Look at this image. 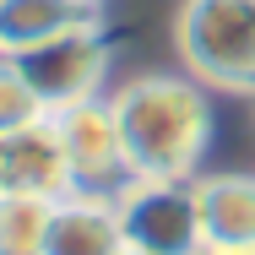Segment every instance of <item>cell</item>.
Instances as JSON below:
<instances>
[{"label":"cell","instance_id":"1","mask_svg":"<svg viewBox=\"0 0 255 255\" xmlns=\"http://www.w3.org/2000/svg\"><path fill=\"white\" fill-rule=\"evenodd\" d=\"M109 103L120 120L130 179H196V163L212 141V103L201 82L152 71L125 82Z\"/></svg>","mask_w":255,"mask_h":255},{"label":"cell","instance_id":"2","mask_svg":"<svg viewBox=\"0 0 255 255\" xmlns=\"http://www.w3.org/2000/svg\"><path fill=\"white\" fill-rule=\"evenodd\" d=\"M174 44L190 76L223 93H255V0H185Z\"/></svg>","mask_w":255,"mask_h":255},{"label":"cell","instance_id":"3","mask_svg":"<svg viewBox=\"0 0 255 255\" xmlns=\"http://www.w3.org/2000/svg\"><path fill=\"white\" fill-rule=\"evenodd\" d=\"M120 234L141 255H206L196 179H125L114 190Z\"/></svg>","mask_w":255,"mask_h":255},{"label":"cell","instance_id":"4","mask_svg":"<svg viewBox=\"0 0 255 255\" xmlns=\"http://www.w3.org/2000/svg\"><path fill=\"white\" fill-rule=\"evenodd\" d=\"M16 71L27 76L33 98L44 103V114H60L71 103L103 98V76H109V44H103L98 27H82V33H65L54 44L16 54Z\"/></svg>","mask_w":255,"mask_h":255},{"label":"cell","instance_id":"5","mask_svg":"<svg viewBox=\"0 0 255 255\" xmlns=\"http://www.w3.org/2000/svg\"><path fill=\"white\" fill-rule=\"evenodd\" d=\"M54 136H60V152L71 163V185L76 190H93V196H114L130 168H125V141H120V120H114V103L109 98H87L49 114Z\"/></svg>","mask_w":255,"mask_h":255},{"label":"cell","instance_id":"6","mask_svg":"<svg viewBox=\"0 0 255 255\" xmlns=\"http://www.w3.org/2000/svg\"><path fill=\"white\" fill-rule=\"evenodd\" d=\"M71 163L60 152L49 114L16 130H0V196H71Z\"/></svg>","mask_w":255,"mask_h":255},{"label":"cell","instance_id":"7","mask_svg":"<svg viewBox=\"0 0 255 255\" xmlns=\"http://www.w3.org/2000/svg\"><path fill=\"white\" fill-rule=\"evenodd\" d=\"M201 239L217 255H255V179L250 174H196Z\"/></svg>","mask_w":255,"mask_h":255},{"label":"cell","instance_id":"8","mask_svg":"<svg viewBox=\"0 0 255 255\" xmlns=\"http://www.w3.org/2000/svg\"><path fill=\"white\" fill-rule=\"evenodd\" d=\"M125 234H120V212L114 196H93V190H71L54 201L49 234H44V255H120Z\"/></svg>","mask_w":255,"mask_h":255},{"label":"cell","instance_id":"9","mask_svg":"<svg viewBox=\"0 0 255 255\" xmlns=\"http://www.w3.org/2000/svg\"><path fill=\"white\" fill-rule=\"evenodd\" d=\"M98 27V0H0V54H16L54 44L65 33Z\"/></svg>","mask_w":255,"mask_h":255},{"label":"cell","instance_id":"10","mask_svg":"<svg viewBox=\"0 0 255 255\" xmlns=\"http://www.w3.org/2000/svg\"><path fill=\"white\" fill-rule=\"evenodd\" d=\"M49 217V196H0V255H44Z\"/></svg>","mask_w":255,"mask_h":255},{"label":"cell","instance_id":"11","mask_svg":"<svg viewBox=\"0 0 255 255\" xmlns=\"http://www.w3.org/2000/svg\"><path fill=\"white\" fill-rule=\"evenodd\" d=\"M33 120H44V103L33 98V87L16 71V60L0 54V130H16V125H33Z\"/></svg>","mask_w":255,"mask_h":255},{"label":"cell","instance_id":"12","mask_svg":"<svg viewBox=\"0 0 255 255\" xmlns=\"http://www.w3.org/2000/svg\"><path fill=\"white\" fill-rule=\"evenodd\" d=\"M120 255H141V250H130V245H125V250H120Z\"/></svg>","mask_w":255,"mask_h":255},{"label":"cell","instance_id":"13","mask_svg":"<svg viewBox=\"0 0 255 255\" xmlns=\"http://www.w3.org/2000/svg\"><path fill=\"white\" fill-rule=\"evenodd\" d=\"M206 255H217V250H206Z\"/></svg>","mask_w":255,"mask_h":255}]
</instances>
